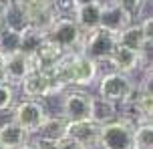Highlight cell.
<instances>
[{"mask_svg":"<svg viewBox=\"0 0 153 149\" xmlns=\"http://www.w3.org/2000/svg\"><path fill=\"white\" fill-rule=\"evenodd\" d=\"M133 91H135L133 77L121 75V73H117V71L103 73L97 79V97L107 99V101L115 103V105L125 103L133 95Z\"/></svg>","mask_w":153,"mask_h":149,"instance_id":"obj_1","label":"cell"},{"mask_svg":"<svg viewBox=\"0 0 153 149\" xmlns=\"http://www.w3.org/2000/svg\"><path fill=\"white\" fill-rule=\"evenodd\" d=\"M115 47H117V34L107 32L103 28H95L91 32L83 34V42H81V55L91 59L95 63H107L111 55H113Z\"/></svg>","mask_w":153,"mask_h":149,"instance_id":"obj_2","label":"cell"},{"mask_svg":"<svg viewBox=\"0 0 153 149\" xmlns=\"http://www.w3.org/2000/svg\"><path fill=\"white\" fill-rule=\"evenodd\" d=\"M83 34L85 32L76 26L73 18H56L46 32V40L56 44L62 53H81Z\"/></svg>","mask_w":153,"mask_h":149,"instance_id":"obj_3","label":"cell"},{"mask_svg":"<svg viewBox=\"0 0 153 149\" xmlns=\"http://www.w3.org/2000/svg\"><path fill=\"white\" fill-rule=\"evenodd\" d=\"M93 95L85 89H67L61 99V117L67 123L89 121Z\"/></svg>","mask_w":153,"mask_h":149,"instance_id":"obj_4","label":"cell"},{"mask_svg":"<svg viewBox=\"0 0 153 149\" xmlns=\"http://www.w3.org/2000/svg\"><path fill=\"white\" fill-rule=\"evenodd\" d=\"M48 115L51 113L46 111V107L40 101L24 99L12 107V121L22 127L28 135H36V131L40 129V125L45 123V119Z\"/></svg>","mask_w":153,"mask_h":149,"instance_id":"obj_5","label":"cell"},{"mask_svg":"<svg viewBox=\"0 0 153 149\" xmlns=\"http://www.w3.org/2000/svg\"><path fill=\"white\" fill-rule=\"evenodd\" d=\"M18 89H20L22 95L26 99H30V101H38V99L53 97V95H62L67 91L62 85H59L56 81H53L51 75L40 73V71H32L30 75L18 85Z\"/></svg>","mask_w":153,"mask_h":149,"instance_id":"obj_6","label":"cell"},{"mask_svg":"<svg viewBox=\"0 0 153 149\" xmlns=\"http://www.w3.org/2000/svg\"><path fill=\"white\" fill-rule=\"evenodd\" d=\"M97 149H133V129L121 121H113L99 127Z\"/></svg>","mask_w":153,"mask_h":149,"instance_id":"obj_7","label":"cell"},{"mask_svg":"<svg viewBox=\"0 0 153 149\" xmlns=\"http://www.w3.org/2000/svg\"><path fill=\"white\" fill-rule=\"evenodd\" d=\"M133 22H135V18L131 14H127L117 2H113V0H103L99 28H103V30H107V32H113V34H119L121 30H125Z\"/></svg>","mask_w":153,"mask_h":149,"instance_id":"obj_8","label":"cell"},{"mask_svg":"<svg viewBox=\"0 0 153 149\" xmlns=\"http://www.w3.org/2000/svg\"><path fill=\"white\" fill-rule=\"evenodd\" d=\"M4 73H6V83L16 89L32 73L30 59L24 55V53H20V50L14 53V55L4 56Z\"/></svg>","mask_w":153,"mask_h":149,"instance_id":"obj_9","label":"cell"},{"mask_svg":"<svg viewBox=\"0 0 153 149\" xmlns=\"http://www.w3.org/2000/svg\"><path fill=\"white\" fill-rule=\"evenodd\" d=\"M107 63L113 64V69L117 73L127 75V77H133V73L143 69V59H141V55L135 53V50H129V48H125V47H119V44L115 47L113 55H111V59H109Z\"/></svg>","mask_w":153,"mask_h":149,"instance_id":"obj_10","label":"cell"},{"mask_svg":"<svg viewBox=\"0 0 153 149\" xmlns=\"http://www.w3.org/2000/svg\"><path fill=\"white\" fill-rule=\"evenodd\" d=\"M73 141L85 145L87 149H97L99 147V125L93 121H75L67 125V137Z\"/></svg>","mask_w":153,"mask_h":149,"instance_id":"obj_11","label":"cell"},{"mask_svg":"<svg viewBox=\"0 0 153 149\" xmlns=\"http://www.w3.org/2000/svg\"><path fill=\"white\" fill-rule=\"evenodd\" d=\"M0 14L2 24L8 30H14L22 34L28 28V16L22 2H0Z\"/></svg>","mask_w":153,"mask_h":149,"instance_id":"obj_12","label":"cell"},{"mask_svg":"<svg viewBox=\"0 0 153 149\" xmlns=\"http://www.w3.org/2000/svg\"><path fill=\"white\" fill-rule=\"evenodd\" d=\"M119 117V105L107 101V99H101L97 95H93V101H91V117L89 121H93L95 125H107V123H113Z\"/></svg>","mask_w":153,"mask_h":149,"instance_id":"obj_13","label":"cell"},{"mask_svg":"<svg viewBox=\"0 0 153 149\" xmlns=\"http://www.w3.org/2000/svg\"><path fill=\"white\" fill-rule=\"evenodd\" d=\"M24 8H26V16H28V28H34V30L46 34L48 28L54 24L56 20V14L51 6H30L22 2Z\"/></svg>","mask_w":153,"mask_h":149,"instance_id":"obj_14","label":"cell"},{"mask_svg":"<svg viewBox=\"0 0 153 149\" xmlns=\"http://www.w3.org/2000/svg\"><path fill=\"white\" fill-rule=\"evenodd\" d=\"M101 8H103V0L95 2V4H85L79 6L73 14V20L76 22V26L83 32H91L95 28H99L101 22Z\"/></svg>","mask_w":153,"mask_h":149,"instance_id":"obj_15","label":"cell"},{"mask_svg":"<svg viewBox=\"0 0 153 149\" xmlns=\"http://www.w3.org/2000/svg\"><path fill=\"white\" fill-rule=\"evenodd\" d=\"M28 141H30V135L26 133L20 125H16L12 119L0 125V145L2 147L18 149V147H22V145H26Z\"/></svg>","mask_w":153,"mask_h":149,"instance_id":"obj_16","label":"cell"},{"mask_svg":"<svg viewBox=\"0 0 153 149\" xmlns=\"http://www.w3.org/2000/svg\"><path fill=\"white\" fill-rule=\"evenodd\" d=\"M147 40H153V39H147L139 22L129 24L125 30H121L117 34V44L129 48V50H135V53H141V48H143V44Z\"/></svg>","mask_w":153,"mask_h":149,"instance_id":"obj_17","label":"cell"},{"mask_svg":"<svg viewBox=\"0 0 153 149\" xmlns=\"http://www.w3.org/2000/svg\"><path fill=\"white\" fill-rule=\"evenodd\" d=\"M67 125H69V123H67L61 115H48V117L45 119V123L40 125V129L36 131V137L61 143L62 139L67 137Z\"/></svg>","mask_w":153,"mask_h":149,"instance_id":"obj_18","label":"cell"},{"mask_svg":"<svg viewBox=\"0 0 153 149\" xmlns=\"http://www.w3.org/2000/svg\"><path fill=\"white\" fill-rule=\"evenodd\" d=\"M20 32L14 30H8V28H2L0 30V55L8 56V55H14L20 50Z\"/></svg>","mask_w":153,"mask_h":149,"instance_id":"obj_19","label":"cell"},{"mask_svg":"<svg viewBox=\"0 0 153 149\" xmlns=\"http://www.w3.org/2000/svg\"><path fill=\"white\" fill-rule=\"evenodd\" d=\"M20 36H22V40H20V53H24L26 56L34 55L36 48L40 47V44L45 42V39H46V34L34 30V28H26Z\"/></svg>","mask_w":153,"mask_h":149,"instance_id":"obj_20","label":"cell"},{"mask_svg":"<svg viewBox=\"0 0 153 149\" xmlns=\"http://www.w3.org/2000/svg\"><path fill=\"white\" fill-rule=\"evenodd\" d=\"M133 149H153V123H143L133 129Z\"/></svg>","mask_w":153,"mask_h":149,"instance_id":"obj_21","label":"cell"},{"mask_svg":"<svg viewBox=\"0 0 153 149\" xmlns=\"http://www.w3.org/2000/svg\"><path fill=\"white\" fill-rule=\"evenodd\" d=\"M14 105H16V89L6 85V83H2L0 85V113L12 111Z\"/></svg>","mask_w":153,"mask_h":149,"instance_id":"obj_22","label":"cell"},{"mask_svg":"<svg viewBox=\"0 0 153 149\" xmlns=\"http://www.w3.org/2000/svg\"><path fill=\"white\" fill-rule=\"evenodd\" d=\"M51 8L54 10L56 18H73L76 4H75V0H53Z\"/></svg>","mask_w":153,"mask_h":149,"instance_id":"obj_23","label":"cell"},{"mask_svg":"<svg viewBox=\"0 0 153 149\" xmlns=\"http://www.w3.org/2000/svg\"><path fill=\"white\" fill-rule=\"evenodd\" d=\"M113 2H117V4H119L127 14L133 16V18L141 14V12H143V6L147 4V0H113Z\"/></svg>","mask_w":153,"mask_h":149,"instance_id":"obj_24","label":"cell"},{"mask_svg":"<svg viewBox=\"0 0 153 149\" xmlns=\"http://www.w3.org/2000/svg\"><path fill=\"white\" fill-rule=\"evenodd\" d=\"M30 145L34 149H59V143L56 141H48V139H42V137H30Z\"/></svg>","mask_w":153,"mask_h":149,"instance_id":"obj_25","label":"cell"},{"mask_svg":"<svg viewBox=\"0 0 153 149\" xmlns=\"http://www.w3.org/2000/svg\"><path fill=\"white\" fill-rule=\"evenodd\" d=\"M59 149H87V147L81 145V143H76V141H73V139H62L59 143Z\"/></svg>","mask_w":153,"mask_h":149,"instance_id":"obj_26","label":"cell"},{"mask_svg":"<svg viewBox=\"0 0 153 149\" xmlns=\"http://www.w3.org/2000/svg\"><path fill=\"white\" fill-rule=\"evenodd\" d=\"M22 2L30 4V6H51L53 0H22Z\"/></svg>","mask_w":153,"mask_h":149,"instance_id":"obj_27","label":"cell"},{"mask_svg":"<svg viewBox=\"0 0 153 149\" xmlns=\"http://www.w3.org/2000/svg\"><path fill=\"white\" fill-rule=\"evenodd\" d=\"M2 83H6V73H4V56L0 55V85H2Z\"/></svg>","mask_w":153,"mask_h":149,"instance_id":"obj_28","label":"cell"},{"mask_svg":"<svg viewBox=\"0 0 153 149\" xmlns=\"http://www.w3.org/2000/svg\"><path fill=\"white\" fill-rule=\"evenodd\" d=\"M95 2H101V0H75L76 8H79V6H85V4H95Z\"/></svg>","mask_w":153,"mask_h":149,"instance_id":"obj_29","label":"cell"},{"mask_svg":"<svg viewBox=\"0 0 153 149\" xmlns=\"http://www.w3.org/2000/svg\"><path fill=\"white\" fill-rule=\"evenodd\" d=\"M18 149H34V147H32V145H30V141H28L26 145H22V147H18Z\"/></svg>","mask_w":153,"mask_h":149,"instance_id":"obj_30","label":"cell"},{"mask_svg":"<svg viewBox=\"0 0 153 149\" xmlns=\"http://www.w3.org/2000/svg\"><path fill=\"white\" fill-rule=\"evenodd\" d=\"M0 149H6V147H2V145H0Z\"/></svg>","mask_w":153,"mask_h":149,"instance_id":"obj_31","label":"cell"}]
</instances>
